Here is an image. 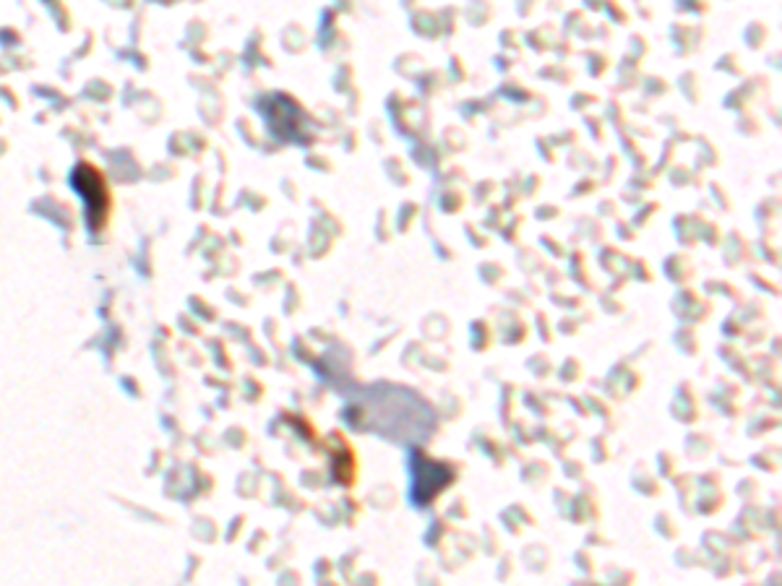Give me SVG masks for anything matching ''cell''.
Listing matches in <instances>:
<instances>
[{"instance_id":"1","label":"cell","mask_w":782,"mask_h":586,"mask_svg":"<svg viewBox=\"0 0 782 586\" xmlns=\"http://www.w3.org/2000/svg\"><path fill=\"white\" fill-rule=\"evenodd\" d=\"M73 188L87 201V222L92 232H100L107 219V185L92 165H79L73 172Z\"/></svg>"}]
</instances>
